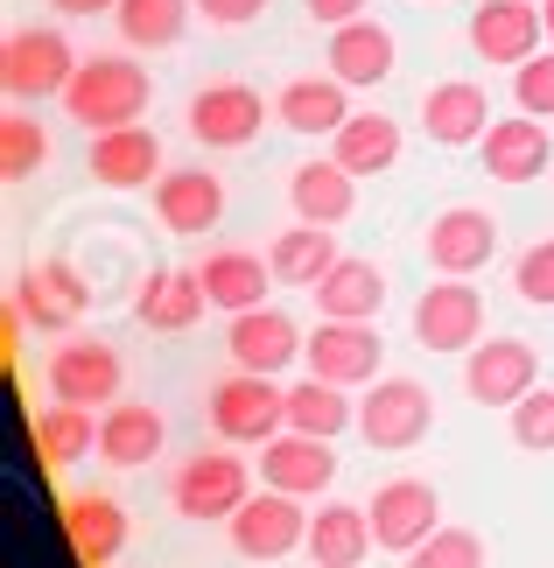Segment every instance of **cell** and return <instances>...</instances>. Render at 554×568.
<instances>
[{
	"label": "cell",
	"mask_w": 554,
	"mask_h": 568,
	"mask_svg": "<svg viewBox=\"0 0 554 568\" xmlns=\"http://www.w3.org/2000/svg\"><path fill=\"white\" fill-rule=\"evenodd\" d=\"M359 14H365V0H309V21H323V29H344Z\"/></svg>",
	"instance_id": "42"
},
{
	"label": "cell",
	"mask_w": 554,
	"mask_h": 568,
	"mask_svg": "<svg viewBox=\"0 0 554 568\" xmlns=\"http://www.w3.org/2000/svg\"><path fill=\"white\" fill-rule=\"evenodd\" d=\"M42 379H50V393L71 400V407H113L127 365H120V352L105 337H63L50 352V373H42Z\"/></svg>",
	"instance_id": "7"
},
{
	"label": "cell",
	"mask_w": 554,
	"mask_h": 568,
	"mask_svg": "<svg viewBox=\"0 0 554 568\" xmlns=\"http://www.w3.org/2000/svg\"><path fill=\"white\" fill-rule=\"evenodd\" d=\"M435 527H442V498L429 477H393V485L372 491V540L386 555H414Z\"/></svg>",
	"instance_id": "10"
},
{
	"label": "cell",
	"mask_w": 554,
	"mask_h": 568,
	"mask_svg": "<svg viewBox=\"0 0 554 568\" xmlns=\"http://www.w3.org/2000/svg\"><path fill=\"white\" fill-rule=\"evenodd\" d=\"M288 204H295V225H330L338 232L351 204H359V176L338 162H302L295 176H288Z\"/></svg>",
	"instance_id": "25"
},
{
	"label": "cell",
	"mask_w": 554,
	"mask_h": 568,
	"mask_svg": "<svg viewBox=\"0 0 554 568\" xmlns=\"http://www.w3.org/2000/svg\"><path fill=\"white\" fill-rule=\"evenodd\" d=\"M541 386V358L526 337H484L477 352H463V393L477 407H520Z\"/></svg>",
	"instance_id": "6"
},
{
	"label": "cell",
	"mask_w": 554,
	"mask_h": 568,
	"mask_svg": "<svg viewBox=\"0 0 554 568\" xmlns=\"http://www.w3.org/2000/svg\"><path fill=\"white\" fill-rule=\"evenodd\" d=\"M429 428H435L429 386H414V379H372L365 407H359V435H365L372 449H414Z\"/></svg>",
	"instance_id": "9"
},
{
	"label": "cell",
	"mask_w": 554,
	"mask_h": 568,
	"mask_svg": "<svg viewBox=\"0 0 554 568\" xmlns=\"http://www.w3.org/2000/svg\"><path fill=\"white\" fill-rule=\"evenodd\" d=\"M78 50L63 42V29H14L8 50H0V84H8L14 105H42V99H63L78 78Z\"/></svg>",
	"instance_id": "2"
},
{
	"label": "cell",
	"mask_w": 554,
	"mask_h": 568,
	"mask_svg": "<svg viewBox=\"0 0 554 568\" xmlns=\"http://www.w3.org/2000/svg\"><path fill=\"white\" fill-rule=\"evenodd\" d=\"M414 344L421 352H477L484 344V295L456 274L429 281V295L414 302Z\"/></svg>",
	"instance_id": "4"
},
{
	"label": "cell",
	"mask_w": 554,
	"mask_h": 568,
	"mask_svg": "<svg viewBox=\"0 0 554 568\" xmlns=\"http://www.w3.org/2000/svg\"><path fill=\"white\" fill-rule=\"evenodd\" d=\"M169 498H175L183 519H232L253 498V477H246V464H239L232 449H197L190 464L175 470Z\"/></svg>",
	"instance_id": "5"
},
{
	"label": "cell",
	"mask_w": 554,
	"mask_h": 568,
	"mask_svg": "<svg viewBox=\"0 0 554 568\" xmlns=\"http://www.w3.org/2000/svg\"><path fill=\"white\" fill-rule=\"evenodd\" d=\"M380 540H372V513L365 506H323L309 519V561L316 568H359Z\"/></svg>",
	"instance_id": "32"
},
{
	"label": "cell",
	"mask_w": 554,
	"mask_h": 568,
	"mask_svg": "<svg viewBox=\"0 0 554 568\" xmlns=\"http://www.w3.org/2000/svg\"><path fill=\"white\" fill-rule=\"evenodd\" d=\"M513 288H520V302H534V310H554V239H541V246L520 253Z\"/></svg>",
	"instance_id": "40"
},
{
	"label": "cell",
	"mask_w": 554,
	"mask_h": 568,
	"mask_svg": "<svg viewBox=\"0 0 554 568\" xmlns=\"http://www.w3.org/2000/svg\"><path fill=\"white\" fill-rule=\"evenodd\" d=\"M330 162L351 169V176H386L401 162V126L386 113H351L338 134H330Z\"/></svg>",
	"instance_id": "29"
},
{
	"label": "cell",
	"mask_w": 554,
	"mask_h": 568,
	"mask_svg": "<svg viewBox=\"0 0 554 568\" xmlns=\"http://www.w3.org/2000/svg\"><path fill=\"white\" fill-rule=\"evenodd\" d=\"M50 8H57V14H113L120 0H50Z\"/></svg>",
	"instance_id": "43"
},
{
	"label": "cell",
	"mask_w": 554,
	"mask_h": 568,
	"mask_svg": "<svg viewBox=\"0 0 554 568\" xmlns=\"http://www.w3.org/2000/svg\"><path fill=\"white\" fill-rule=\"evenodd\" d=\"M204 310H211V295H204V281H197V267H154L134 295V316L148 331H190Z\"/></svg>",
	"instance_id": "27"
},
{
	"label": "cell",
	"mask_w": 554,
	"mask_h": 568,
	"mask_svg": "<svg viewBox=\"0 0 554 568\" xmlns=\"http://www.w3.org/2000/svg\"><path fill=\"white\" fill-rule=\"evenodd\" d=\"M36 449H42V464H50V470L78 464L84 449H99V422H92V407H71V400L42 407V414H36Z\"/></svg>",
	"instance_id": "34"
},
{
	"label": "cell",
	"mask_w": 554,
	"mask_h": 568,
	"mask_svg": "<svg viewBox=\"0 0 554 568\" xmlns=\"http://www.w3.org/2000/svg\"><path fill=\"white\" fill-rule=\"evenodd\" d=\"M407 568H484V540H477L471 527H435V534L407 555Z\"/></svg>",
	"instance_id": "37"
},
{
	"label": "cell",
	"mask_w": 554,
	"mask_h": 568,
	"mask_svg": "<svg viewBox=\"0 0 554 568\" xmlns=\"http://www.w3.org/2000/svg\"><path fill=\"white\" fill-rule=\"evenodd\" d=\"M274 120L288 126V134H338V126L351 120V105H344V78H295L288 92L274 99Z\"/></svg>",
	"instance_id": "31"
},
{
	"label": "cell",
	"mask_w": 554,
	"mask_h": 568,
	"mask_svg": "<svg viewBox=\"0 0 554 568\" xmlns=\"http://www.w3.org/2000/svg\"><path fill=\"white\" fill-rule=\"evenodd\" d=\"M225 352H232V365L239 373H281V365H295L302 352H309V337L288 323L274 302L268 310H246V316H232V331H225Z\"/></svg>",
	"instance_id": "16"
},
{
	"label": "cell",
	"mask_w": 554,
	"mask_h": 568,
	"mask_svg": "<svg viewBox=\"0 0 554 568\" xmlns=\"http://www.w3.org/2000/svg\"><path fill=\"white\" fill-rule=\"evenodd\" d=\"M154 99V78L134 57H84L71 92H63V113H71L84 134H113V126H141Z\"/></svg>",
	"instance_id": "1"
},
{
	"label": "cell",
	"mask_w": 554,
	"mask_h": 568,
	"mask_svg": "<svg viewBox=\"0 0 554 568\" xmlns=\"http://www.w3.org/2000/svg\"><path fill=\"white\" fill-rule=\"evenodd\" d=\"M302 358H309V373L330 379V386H372L386 352H380V331H372V323H323Z\"/></svg>",
	"instance_id": "15"
},
{
	"label": "cell",
	"mask_w": 554,
	"mask_h": 568,
	"mask_svg": "<svg viewBox=\"0 0 554 568\" xmlns=\"http://www.w3.org/2000/svg\"><path fill=\"white\" fill-rule=\"evenodd\" d=\"M211 428L225 443L268 449L274 435H288V386H274L268 373H232L211 386Z\"/></svg>",
	"instance_id": "3"
},
{
	"label": "cell",
	"mask_w": 554,
	"mask_h": 568,
	"mask_svg": "<svg viewBox=\"0 0 554 568\" xmlns=\"http://www.w3.org/2000/svg\"><path fill=\"white\" fill-rule=\"evenodd\" d=\"M316 316L323 323H372L380 316V302H386V274L372 267V260H338L316 288Z\"/></svg>",
	"instance_id": "28"
},
{
	"label": "cell",
	"mask_w": 554,
	"mask_h": 568,
	"mask_svg": "<svg viewBox=\"0 0 554 568\" xmlns=\"http://www.w3.org/2000/svg\"><path fill=\"white\" fill-rule=\"evenodd\" d=\"M268 113H274V105L260 99L253 84L225 78V84H204V92L190 99V134L204 148H246V141H260Z\"/></svg>",
	"instance_id": "11"
},
{
	"label": "cell",
	"mask_w": 554,
	"mask_h": 568,
	"mask_svg": "<svg viewBox=\"0 0 554 568\" xmlns=\"http://www.w3.org/2000/svg\"><path fill=\"white\" fill-rule=\"evenodd\" d=\"M232 548L246 555V561H281V555H295V548H309V519H302V506L288 491H260V498H246L232 519Z\"/></svg>",
	"instance_id": "12"
},
{
	"label": "cell",
	"mask_w": 554,
	"mask_h": 568,
	"mask_svg": "<svg viewBox=\"0 0 554 568\" xmlns=\"http://www.w3.org/2000/svg\"><path fill=\"white\" fill-rule=\"evenodd\" d=\"M190 8L197 0H120L113 21H120V36L134 42V50H169V42L190 29Z\"/></svg>",
	"instance_id": "35"
},
{
	"label": "cell",
	"mask_w": 554,
	"mask_h": 568,
	"mask_svg": "<svg viewBox=\"0 0 554 568\" xmlns=\"http://www.w3.org/2000/svg\"><path fill=\"white\" fill-rule=\"evenodd\" d=\"M330 78L344 84H386L393 78V29L386 21H344V29H330Z\"/></svg>",
	"instance_id": "26"
},
{
	"label": "cell",
	"mask_w": 554,
	"mask_h": 568,
	"mask_svg": "<svg viewBox=\"0 0 554 568\" xmlns=\"http://www.w3.org/2000/svg\"><path fill=\"white\" fill-rule=\"evenodd\" d=\"M260 8L268 0H197V14L218 21V29H246V21H260Z\"/></svg>",
	"instance_id": "41"
},
{
	"label": "cell",
	"mask_w": 554,
	"mask_h": 568,
	"mask_svg": "<svg viewBox=\"0 0 554 568\" xmlns=\"http://www.w3.org/2000/svg\"><path fill=\"white\" fill-rule=\"evenodd\" d=\"M513 443H520V449H534V456L554 449V386H534V393H526V400L513 407Z\"/></svg>",
	"instance_id": "38"
},
{
	"label": "cell",
	"mask_w": 554,
	"mask_h": 568,
	"mask_svg": "<svg viewBox=\"0 0 554 568\" xmlns=\"http://www.w3.org/2000/svg\"><path fill=\"white\" fill-rule=\"evenodd\" d=\"M162 443H169L162 414L141 407V400H113V407L99 414V456H105L113 470H141V464H154V456H162Z\"/></svg>",
	"instance_id": "24"
},
{
	"label": "cell",
	"mask_w": 554,
	"mask_h": 568,
	"mask_svg": "<svg viewBox=\"0 0 554 568\" xmlns=\"http://www.w3.org/2000/svg\"><path fill=\"white\" fill-rule=\"evenodd\" d=\"M359 422V407L344 400V386H330L309 373L302 386H288V428L295 435H316V443H338V435Z\"/></svg>",
	"instance_id": "33"
},
{
	"label": "cell",
	"mask_w": 554,
	"mask_h": 568,
	"mask_svg": "<svg viewBox=\"0 0 554 568\" xmlns=\"http://www.w3.org/2000/svg\"><path fill=\"white\" fill-rule=\"evenodd\" d=\"M477 148H484V176H498V183H534V176H547V162H554L547 120H534V113L492 120V134H484Z\"/></svg>",
	"instance_id": "18"
},
{
	"label": "cell",
	"mask_w": 554,
	"mask_h": 568,
	"mask_svg": "<svg viewBox=\"0 0 554 568\" xmlns=\"http://www.w3.org/2000/svg\"><path fill=\"white\" fill-rule=\"evenodd\" d=\"M541 36H547V21H541L534 0H484L471 14V50L484 63H513L520 71V63L541 50Z\"/></svg>",
	"instance_id": "17"
},
{
	"label": "cell",
	"mask_w": 554,
	"mask_h": 568,
	"mask_svg": "<svg viewBox=\"0 0 554 568\" xmlns=\"http://www.w3.org/2000/svg\"><path fill=\"white\" fill-rule=\"evenodd\" d=\"M338 260L344 253H338V232H330V225H288L274 246H268V267H274L281 288H316Z\"/></svg>",
	"instance_id": "30"
},
{
	"label": "cell",
	"mask_w": 554,
	"mask_h": 568,
	"mask_svg": "<svg viewBox=\"0 0 554 568\" xmlns=\"http://www.w3.org/2000/svg\"><path fill=\"white\" fill-rule=\"evenodd\" d=\"M513 99H520V113L554 120V50L547 57H526L520 71H513Z\"/></svg>",
	"instance_id": "39"
},
{
	"label": "cell",
	"mask_w": 554,
	"mask_h": 568,
	"mask_svg": "<svg viewBox=\"0 0 554 568\" xmlns=\"http://www.w3.org/2000/svg\"><path fill=\"white\" fill-rule=\"evenodd\" d=\"M84 302H92V288L78 281L71 260H42V267L14 274V310H8V331H21V323H36V331H78Z\"/></svg>",
	"instance_id": "8"
},
{
	"label": "cell",
	"mask_w": 554,
	"mask_h": 568,
	"mask_svg": "<svg viewBox=\"0 0 554 568\" xmlns=\"http://www.w3.org/2000/svg\"><path fill=\"white\" fill-rule=\"evenodd\" d=\"M197 281H204V295H211V310H225V316H246V310H268V288H274V267L260 253H211L204 267H197Z\"/></svg>",
	"instance_id": "22"
},
{
	"label": "cell",
	"mask_w": 554,
	"mask_h": 568,
	"mask_svg": "<svg viewBox=\"0 0 554 568\" xmlns=\"http://www.w3.org/2000/svg\"><path fill=\"white\" fill-rule=\"evenodd\" d=\"M154 169H162V141H154L148 126L92 134V183H105V190H148V183H162Z\"/></svg>",
	"instance_id": "23"
},
{
	"label": "cell",
	"mask_w": 554,
	"mask_h": 568,
	"mask_svg": "<svg viewBox=\"0 0 554 568\" xmlns=\"http://www.w3.org/2000/svg\"><path fill=\"white\" fill-rule=\"evenodd\" d=\"M154 217H162L169 232H211L218 217H225V183L211 176V169H162V183H154Z\"/></svg>",
	"instance_id": "21"
},
{
	"label": "cell",
	"mask_w": 554,
	"mask_h": 568,
	"mask_svg": "<svg viewBox=\"0 0 554 568\" xmlns=\"http://www.w3.org/2000/svg\"><path fill=\"white\" fill-rule=\"evenodd\" d=\"M492 99H484V84H471V78H442V84H429V99H421V134H429L435 148H471V141H484L492 134Z\"/></svg>",
	"instance_id": "19"
},
{
	"label": "cell",
	"mask_w": 554,
	"mask_h": 568,
	"mask_svg": "<svg viewBox=\"0 0 554 568\" xmlns=\"http://www.w3.org/2000/svg\"><path fill=\"white\" fill-rule=\"evenodd\" d=\"M498 253V217L477 211V204H450L429 225V267L435 274H484V260Z\"/></svg>",
	"instance_id": "13"
},
{
	"label": "cell",
	"mask_w": 554,
	"mask_h": 568,
	"mask_svg": "<svg viewBox=\"0 0 554 568\" xmlns=\"http://www.w3.org/2000/svg\"><path fill=\"white\" fill-rule=\"evenodd\" d=\"M260 485L268 491H288V498H316L338 485V449L316 443V435H274L268 449H260Z\"/></svg>",
	"instance_id": "14"
},
{
	"label": "cell",
	"mask_w": 554,
	"mask_h": 568,
	"mask_svg": "<svg viewBox=\"0 0 554 568\" xmlns=\"http://www.w3.org/2000/svg\"><path fill=\"white\" fill-rule=\"evenodd\" d=\"M63 534H71V555L84 568H113L127 548V506L105 491H71L63 498Z\"/></svg>",
	"instance_id": "20"
},
{
	"label": "cell",
	"mask_w": 554,
	"mask_h": 568,
	"mask_svg": "<svg viewBox=\"0 0 554 568\" xmlns=\"http://www.w3.org/2000/svg\"><path fill=\"white\" fill-rule=\"evenodd\" d=\"M42 162H50V134L36 126V113H8V120H0V176L29 183Z\"/></svg>",
	"instance_id": "36"
},
{
	"label": "cell",
	"mask_w": 554,
	"mask_h": 568,
	"mask_svg": "<svg viewBox=\"0 0 554 568\" xmlns=\"http://www.w3.org/2000/svg\"><path fill=\"white\" fill-rule=\"evenodd\" d=\"M541 21H547V42H554V0H541Z\"/></svg>",
	"instance_id": "44"
}]
</instances>
